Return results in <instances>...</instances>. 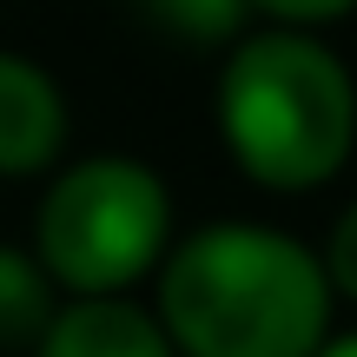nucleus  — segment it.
I'll return each instance as SVG.
<instances>
[{"label": "nucleus", "instance_id": "1", "mask_svg": "<svg viewBox=\"0 0 357 357\" xmlns=\"http://www.w3.org/2000/svg\"><path fill=\"white\" fill-rule=\"evenodd\" d=\"M331 305L318 252L252 218L178 231L153 271L172 357H311L331 337Z\"/></svg>", "mask_w": 357, "mask_h": 357}, {"label": "nucleus", "instance_id": "2", "mask_svg": "<svg viewBox=\"0 0 357 357\" xmlns=\"http://www.w3.org/2000/svg\"><path fill=\"white\" fill-rule=\"evenodd\" d=\"M218 139L258 192L305 199L357 153V79L344 53L305 26H258L218 66Z\"/></svg>", "mask_w": 357, "mask_h": 357}, {"label": "nucleus", "instance_id": "3", "mask_svg": "<svg viewBox=\"0 0 357 357\" xmlns=\"http://www.w3.org/2000/svg\"><path fill=\"white\" fill-rule=\"evenodd\" d=\"M172 238L178 205L166 178L132 153H93L47 172L26 252L60 298H126L159 271Z\"/></svg>", "mask_w": 357, "mask_h": 357}, {"label": "nucleus", "instance_id": "4", "mask_svg": "<svg viewBox=\"0 0 357 357\" xmlns=\"http://www.w3.org/2000/svg\"><path fill=\"white\" fill-rule=\"evenodd\" d=\"M73 139V100L33 53L0 47V178H47Z\"/></svg>", "mask_w": 357, "mask_h": 357}, {"label": "nucleus", "instance_id": "5", "mask_svg": "<svg viewBox=\"0 0 357 357\" xmlns=\"http://www.w3.org/2000/svg\"><path fill=\"white\" fill-rule=\"evenodd\" d=\"M26 357H172L166 331L132 298H60Z\"/></svg>", "mask_w": 357, "mask_h": 357}, {"label": "nucleus", "instance_id": "6", "mask_svg": "<svg viewBox=\"0 0 357 357\" xmlns=\"http://www.w3.org/2000/svg\"><path fill=\"white\" fill-rule=\"evenodd\" d=\"M60 311V291L53 278L40 271V258L26 245H7L0 238V357L7 351H33L40 331L53 324Z\"/></svg>", "mask_w": 357, "mask_h": 357}, {"label": "nucleus", "instance_id": "7", "mask_svg": "<svg viewBox=\"0 0 357 357\" xmlns=\"http://www.w3.org/2000/svg\"><path fill=\"white\" fill-rule=\"evenodd\" d=\"M132 7L153 33L178 40V47H231L258 20L252 0H132Z\"/></svg>", "mask_w": 357, "mask_h": 357}, {"label": "nucleus", "instance_id": "8", "mask_svg": "<svg viewBox=\"0 0 357 357\" xmlns=\"http://www.w3.org/2000/svg\"><path fill=\"white\" fill-rule=\"evenodd\" d=\"M318 265H324V284H331V298H351V305H357V199L331 218Z\"/></svg>", "mask_w": 357, "mask_h": 357}, {"label": "nucleus", "instance_id": "9", "mask_svg": "<svg viewBox=\"0 0 357 357\" xmlns=\"http://www.w3.org/2000/svg\"><path fill=\"white\" fill-rule=\"evenodd\" d=\"M252 13L265 26H305V33H324V26L351 20L357 0H252Z\"/></svg>", "mask_w": 357, "mask_h": 357}, {"label": "nucleus", "instance_id": "10", "mask_svg": "<svg viewBox=\"0 0 357 357\" xmlns=\"http://www.w3.org/2000/svg\"><path fill=\"white\" fill-rule=\"evenodd\" d=\"M311 357H357V331H331V337H324V344L311 351Z\"/></svg>", "mask_w": 357, "mask_h": 357}]
</instances>
